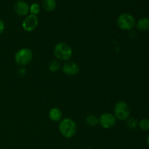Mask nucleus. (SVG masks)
<instances>
[{
  "label": "nucleus",
  "mask_w": 149,
  "mask_h": 149,
  "mask_svg": "<svg viewBox=\"0 0 149 149\" xmlns=\"http://www.w3.org/2000/svg\"><path fill=\"white\" fill-rule=\"evenodd\" d=\"M59 131L65 138H71L76 135L77 126L74 120L71 118H64L59 122Z\"/></svg>",
  "instance_id": "obj_1"
},
{
  "label": "nucleus",
  "mask_w": 149,
  "mask_h": 149,
  "mask_svg": "<svg viewBox=\"0 0 149 149\" xmlns=\"http://www.w3.org/2000/svg\"><path fill=\"white\" fill-rule=\"evenodd\" d=\"M54 55L58 60L68 61L72 57L73 49L68 44L65 42H60L54 47Z\"/></svg>",
  "instance_id": "obj_2"
},
{
  "label": "nucleus",
  "mask_w": 149,
  "mask_h": 149,
  "mask_svg": "<svg viewBox=\"0 0 149 149\" xmlns=\"http://www.w3.org/2000/svg\"><path fill=\"white\" fill-rule=\"evenodd\" d=\"M33 56V52L29 48H21L15 55V61L20 66H26L31 62Z\"/></svg>",
  "instance_id": "obj_3"
},
{
  "label": "nucleus",
  "mask_w": 149,
  "mask_h": 149,
  "mask_svg": "<svg viewBox=\"0 0 149 149\" xmlns=\"http://www.w3.org/2000/svg\"><path fill=\"white\" fill-rule=\"evenodd\" d=\"M113 115L116 119L126 121L130 116V110L127 103L122 100L117 102L113 109Z\"/></svg>",
  "instance_id": "obj_4"
},
{
  "label": "nucleus",
  "mask_w": 149,
  "mask_h": 149,
  "mask_svg": "<svg viewBox=\"0 0 149 149\" xmlns=\"http://www.w3.org/2000/svg\"><path fill=\"white\" fill-rule=\"evenodd\" d=\"M118 27L124 31H130L133 29L135 26V20L133 16L128 13H123L118 17L117 20Z\"/></svg>",
  "instance_id": "obj_5"
},
{
  "label": "nucleus",
  "mask_w": 149,
  "mask_h": 149,
  "mask_svg": "<svg viewBox=\"0 0 149 149\" xmlns=\"http://www.w3.org/2000/svg\"><path fill=\"white\" fill-rule=\"evenodd\" d=\"M116 119L114 115L110 113H104L99 117V124L105 129H111L116 125Z\"/></svg>",
  "instance_id": "obj_6"
},
{
  "label": "nucleus",
  "mask_w": 149,
  "mask_h": 149,
  "mask_svg": "<svg viewBox=\"0 0 149 149\" xmlns=\"http://www.w3.org/2000/svg\"><path fill=\"white\" fill-rule=\"evenodd\" d=\"M39 23V20L36 15H29L23 20L22 23V27L26 31L31 32L35 30Z\"/></svg>",
  "instance_id": "obj_7"
},
{
  "label": "nucleus",
  "mask_w": 149,
  "mask_h": 149,
  "mask_svg": "<svg viewBox=\"0 0 149 149\" xmlns=\"http://www.w3.org/2000/svg\"><path fill=\"white\" fill-rule=\"evenodd\" d=\"M63 72L69 76L77 75L79 73L80 67L76 62L68 61L65 62L63 65Z\"/></svg>",
  "instance_id": "obj_8"
},
{
  "label": "nucleus",
  "mask_w": 149,
  "mask_h": 149,
  "mask_svg": "<svg viewBox=\"0 0 149 149\" xmlns=\"http://www.w3.org/2000/svg\"><path fill=\"white\" fill-rule=\"evenodd\" d=\"M29 5L26 1L23 0H18L14 5V10L16 14L19 16H26L29 13Z\"/></svg>",
  "instance_id": "obj_9"
},
{
  "label": "nucleus",
  "mask_w": 149,
  "mask_h": 149,
  "mask_svg": "<svg viewBox=\"0 0 149 149\" xmlns=\"http://www.w3.org/2000/svg\"><path fill=\"white\" fill-rule=\"evenodd\" d=\"M63 113L58 108H52L49 111V118L52 122H58L62 119Z\"/></svg>",
  "instance_id": "obj_10"
},
{
  "label": "nucleus",
  "mask_w": 149,
  "mask_h": 149,
  "mask_svg": "<svg viewBox=\"0 0 149 149\" xmlns=\"http://www.w3.org/2000/svg\"><path fill=\"white\" fill-rule=\"evenodd\" d=\"M136 27L141 31H147L149 30V18L143 17L136 23Z\"/></svg>",
  "instance_id": "obj_11"
},
{
  "label": "nucleus",
  "mask_w": 149,
  "mask_h": 149,
  "mask_svg": "<svg viewBox=\"0 0 149 149\" xmlns=\"http://www.w3.org/2000/svg\"><path fill=\"white\" fill-rule=\"evenodd\" d=\"M42 7L44 10L47 12H52L55 10L57 7L56 0H43L42 1Z\"/></svg>",
  "instance_id": "obj_12"
},
{
  "label": "nucleus",
  "mask_w": 149,
  "mask_h": 149,
  "mask_svg": "<svg viewBox=\"0 0 149 149\" xmlns=\"http://www.w3.org/2000/svg\"><path fill=\"white\" fill-rule=\"evenodd\" d=\"M85 122L90 127H95L99 124V118L96 115L90 114L86 117Z\"/></svg>",
  "instance_id": "obj_13"
},
{
  "label": "nucleus",
  "mask_w": 149,
  "mask_h": 149,
  "mask_svg": "<svg viewBox=\"0 0 149 149\" xmlns=\"http://www.w3.org/2000/svg\"><path fill=\"white\" fill-rule=\"evenodd\" d=\"M126 121L127 125L129 129L135 130L138 127V122L137 121V119H135V118L129 117Z\"/></svg>",
  "instance_id": "obj_14"
},
{
  "label": "nucleus",
  "mask_w": 149,
  "mask_h": 149,
  "mask_svg": "<svg viewBox=\"0 0 149 149\" xmlns=\"http://www.w3.org/2000/svg\"><path fill=\"white\" fill-rule=\"evenodd\" d=\"M61 69V63L58 61H52L49 64V70L51 72H57Z\"/></svg>",
  "instance_id": "obj_15"
},
{
  "label": "nucleus",
  "mask_w": 149,
  "mask_h": 149,
  "mask_svg": "<svg viewBox=\"0 0 149 149\" xmlns=\"http://www.w3.org/2000/svg\"><path fill=\"white\" fill-rule=\"evenodd\" d=\"M138 127L143 131H149V119L144 118L138 122Z\"/></svg>",
  "instance_id": "obj_16"
},
{
  "label": "nucleus",
  "mask_w": 149,
  "mask_h": 149,
  "mask_svg": "<svg viewBox=\"0 0 149 149\" xmlns=\"http://www.w3.org/2000/svg\"><path fill=\"white\" fill-rule=\"evenodd\" d=\"M29 12H30L31 15H37L40 12V6L37 3H33L29 7Z\"/></svg>",
  "instance_id": "obj_17"
},
{
  "label": "nucleus",
  "mask_w": 149,
  "mask_h": 149,
  "mask_svg": "<svg viewBox=\"0 0 149 149\" xmlns=\"http://www.w3.org/2000/svg\"><path fill=\"white\" fill-rule=\"evenodd\" d=\"M4 29H5V24H4V22L2 20L0 19V35L2 34L3 32H4Z\"/></svg>",
  "instance_id": "obj_18"
},
{
  "label": "nucleus",
  "mask_w": 149,
  "mask_h": 149,
  "mask_svg": "<svg viewBox=\"0 0 149 149\" xmlns=\"http://www.w3.org/2000/svg\"><path fill=\"white\" fill-rule=\"evenodd\" d=\"M146 143H147V145H148V146L149 147V132H148V135H147V138H146Z\"/></svg>",
  "instance_id": "obj_19"
}]
</instances>
